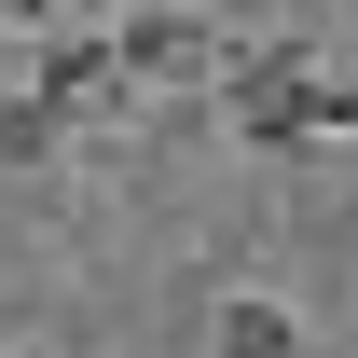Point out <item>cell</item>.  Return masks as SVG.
<instances>
[{"instance_id": "cell-1", "label": "cell", "mask_w": 358, "mask_h": 358, "mask_svg": "<svg viewBox=\"0 0 358 358\" xmlns=\"http://www.w3.org/2000/svg\"><path fill=\"white\" fill-rule=\"evenodd\" d=\"M110 55H124V96H193V83H221L234 28H207L193 0H138L124 28H110Z\"/></svg>"}, {"instance_id": "cell-2", "label": "cell", "mask_w": 358, "mask_h": 358, "mask_svg": "<svg viewBox=\"0 0 358 358\" xmlns=\"http://www.w3.org/2000/svg\"><path fill=\"white\" fill-rule=\"evenodd\" d=\"M28 96H55V110H110V96H124V55H110V28H42V69H28Z\"/></svg>"}, {"instance_id": "cell-3", "label": "cell", "mask_w": 358, "mask_h": 358, "mask_svg": "<svg viewBox=\"0 0 358 358\" xmlns=\"http://www.w3.org/2000/svg\"><path fill=\"white\" fill-rule=\"evenodd\" d=\"M207 358H303V317L275 289H221L207 303Z\"/></svg>"}, {"instance_id": "cell-4", "label": "cell", "mask_w": 358, "mask_h": 358, "mask_svg": "<svg viewBox=\"0 0 358 358\" xmlns=\"http://www.w3.org/2000/svg\"><path fill=\"white\" fill-rule=\"evenodd\" d=\"M55 152H69V110L55 96H14L0 110V166H55Z\"/></svg>"}, {"instance_id": "cell-5", "label": "cell", "mask_w": 358, "mask_h": 358, "mask_svg": "<svg viewBox=\"0 0 358 358\" xmlns=\"http://www.w3.org/2000/svg\"><path fill=\"white\" fill-rule=\"evenodd\" d=\"M0 14H14V28H69V14H55V0H0Z\"/></svg>"}, {"instance_id": "cell-6", "label": "cell", "mask_w": 358, "mask_h": 358, "mask_svg": "<svg viewBox=\"0 0 358 358\" xmlns=\"http://www.w3.org/2000/svg\"><path fill=\"white\" fill-rule=\"evenodd\" d=\"M0 358H28V345H14V331H0Z\"/></svg>"}]
</instances>
